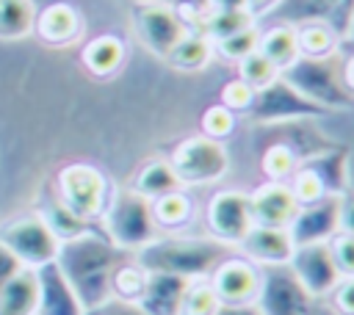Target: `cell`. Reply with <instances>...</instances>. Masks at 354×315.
Segmentation results:
<instances>
[{
	"label": "cell",
	"instance_id": "52a82bcc",
	"mask_svg": "<svg viewBox=\"0 0 354 315\" xmlns=\"http://www.w3.org/2000/svg\"><path fill=\"white\" fill-rule=\"evenodd\" d=\"M326 116H332V113H326L324 108H318L315 102L301 97L279 75L274 83H268L266 88H260L254 94V102L243 119L254 127H277V124H288V122H321Z\"/></svg>",
	"mask_w": 354,
	"mask_h": 315
},
{
	"label": "cell",
	"instance_id": "7c38bea8",
	"mask_svg": "<svg viewBox=\"0 0 354 315\" xmlns=\"http://www.w3.org/2000/svg\"><path fill=\"white\" fill-rule=\"evenodd\" d=\"M288 268L296 276V282L307 290L310 298H329V293L340 282V271H337V262L332 257L329 243L296 246Z\"/></svg>",
	"mask_w": 354,
	"mask_h": 315
},
{
	"label": "cell",
	"instance_id": "3957f363",
	"mask_svg": "<svg viewBox=\"0 0 354 315\" xmlns=\"http://www.w3.org/2000/svg\"><path fill=\"white\" fill-rule=\"evenodd\" d=\"M100 232L124 254H136L160 235L152 218V202L130 185L111 191L108 207L100 218Z\"/></svg>",
	"mask_w": 354,
	"mask_h": 315
},
{
	"label": "cell",
	"instance_id": "277c9868",
	"mask_svg": "<svg viewBox=\"0 0 354 315\" xmlns=\"http://www.w3.org/2000/svg\"><path fill=\"white\" fill-rule=\"evenodd\" d=\"M169 163L183 188H205L221 182L230 174L232 155L224 141H213L202 133H194L171 146Z\"/></svg>",
	"mask_w": 354,
	"mask_h": 315
},
{
	"label": "cell",
	"instance_id": "8d00e7d4",
	"mask_svg": "<svg viewBox=\"0 0 354 315\" xmlns=\"http://www.w3.org/2000/svg\"><path fill=\"white\" fill-rule=\"evenodd\" d=\"M41 216L47 218V224H50V229L58 235V240H66V238H75V235H80V232H86V229H91L94 224H86L83 218H77L69 207H64L55 196H53V202L47 204V210H41Z\"/></svg>",
	"mask_w": 354,
	"mask_h": 315
},
{
	"label": "cell",
	"instance_id": "5bb4252c",
	"mask_svg": "<svg viewBox=\"0 0 354 315\" xmlns=\"http://www.w3.org/2000/svg\"><path fill=\"white\" fill-rule=\"evenodd\" d=\"M274 14H279V22L290 25L326 22L343 41H348L354 33V0H282Z\"/></svg>",
	"mask_w": 354,
	"mask_h": 315
},
{
	"label": "cell",
	"instance_id": "7402d4cb",
	"mask_svg": "<svg viewBox=\"0 0 354 315\" xmlns=\"http://www.w3.org/2000/svg\"><path fill=\"white\" fill-rule=\"evenodd\" d=\"M127 58V44L116 33H100L88 39L80 50V61L88 75L94 77H113Z\"/></svg>",
	"mask_w": 354,
	"mask_h": 315
},
{
	"label": "cell",
	"instance_id": "836d02e7",
	"mask_svg": "<svg viewBox=\"0 0 354 315\" xmlns=\"http://www.w3.org/2000/svg\"><path fill=\"white\" fill-rule=\"evenodd\" d=\"M238 122H241L238 113H232V111H230L227 105H221V102H213V105H207V108L202 111V116H199V133L207 135V138H213V141H224V144H227V141L235 135Z\"/></svg>",
	"mask_w": 354,
	"mask_h": 315
},
{
	"label": "cell",
	"instance_id": "7a4b0ae2",
	"mask_svg": "<svg viewBox=\"0 0 354 315\" xmlns=\"http://www.w3.org/2000/svg\"><path fill=\"white\" fill-rule=\"evenodd\" d=\"M232 249L221 246L210 235H194V232H171L158 235L152 243L138 249L133 257L144 271L158 274H174L185 279H205Z\"/></svg>",
	"mask_w": 354,
	"mask_h": 315
},
{
	"label": "cell",
	"instance_id": "c3c4849f",
	"mask_svg": "<svg viewBox=\"0 0 354 315\" xmlns=\"http://www.w3.org/2000/svg\"><path fill=\"white\" fill-rule=\"evenodd\" d=\"M216 315H263L257 304H241V307H221Z\"/></svg>",
	"mask_w": 354,
	"mask_h": 315
},
{
	"label": "cell",
	"instance_id": "6da1fadb",
	"mask_svg": "<svg viewBox=\"0 0 354 315\" xmlns=\"http://www.w3.org/2000/svg\"><path fill=\"white\" fill-rule=\"evenodd\" d=\"M124 257H130V254L116 249L100 229L91 227L75 238L61 240L55 265L61 268V274L66 276L72 290L77 293L80 304L86 309H91V307L102 304L105 298H111L113 271Z\"/></svg>",
	"mask_w": 354,
	"mask_h": 315
},
{
	"label": "cell",
	"instance_id": "b9f144b4",
	"mask_svg": "<svg viewBox=\"0 0 354 315\" xmlns=\"http://www.w3.org/2000/svg\"><path fill=\"white\" fill-rule=\"evenodd\" d=\"M86 315H147V309L138 304V301H127V298H105L102 304L86 309Z\"/></svg>",
	"mask_w": 354,
	"mask_h": 315
},
{
	"label": "cell",
	"instance_id": "f546056e",
	"mask_svg": "<svg viewBox=\"0 0 354 315\" xmlns=\"http://www.w3.org/2000/svg\"><path fill=\"white\" fill-rule=\"evenodd\" d=\"M249 25H257V17L249 8H210L196 30H202L210 41H221Z\"/></svg>",
	"mask_w": 354,
	"mask_h": 315
},
{
	"label": "cell",
	"instance_id": "d590c367",
	"mask_svg": "<svg viewBox=\"0 0 354 315\" xmlns=\"http://www.w3.org/2000/svg\"><path fill=\"white\" fill-rule=\"evenodd\" d=\"M282 72L257 50V52H252V55H246L241 64H238V77L246 83V86H252L254 91H260V88H266L268 83H274L277 77H279Z\"/></svg>",
	"mask_w": 354,
	"mask_h": 315
},
{
	"label": "cell",
	"instance_id": "bcb514c9",
	"mask_svg": "<svg viewBox=\"0 0 354 315\" xmlns=\"http://www.w3.org/2000/svg\"><path fill=\"white\" fill-rule=\"evenodd\" d=\"M340 80L354 97V52H340Z\"/></svg>",
	"mask_w": 354,
	"mask_h": 315
},
{
	"label": "cell",
	"instance_id": "2e32d148",
	"mask_svg": "<svg viewBox=\"0 0 354 315\" xmlns=\"http://www.w3.org/2000/svg\"><path fill=\"white\" fill-rule=\"evenodd\" d=\"M293 249H296V243H293L288 227H260V224H254L235 251L243 254L246 260H252L260 268H282V265L290 262Z\"/></svg>",
	"mask_w": 354,
	"mask_h": 315
},
{
	"label": "cell",
	"instance_id": "60d3db41",
	"mask_svg": "<svg viewBox=\"0 0 354 315\" xmlns=\"http://www.w3.org/2000/svg\"><path fill=\"white\" fill-rule=\"evenodd\" d=\"M160 3H166L169 8H174V11H177V17H180L188 28H199L202 17L213 8V6H210V0H160Z\"/></svg>",
	"mask_w": 354,
	"mask_h": 315
},
{
	"label": "cell",
	"instance_id": "44dd1931",
	"mask_svg": "<svg viewBox=\"0 0 354 315\" xmlns=\"http://www.w3.org/2000/svg\"><path fill=\"white\" fill-rule=\"evenodd\" d=\"M152 218L160 235L171 232H188L196 221V199L188 188L169 191L158 199H152Z\"/></svg>",
	"mask_w": 354,
	"mask_h": 315
},
{
	"label": "cell",
	"instance_id": "d6986e66",
	"mask_svg": "<svg viewBox=\"0 0 354 315\" xmlns=\"http://www.w3.org/2000/svg\"><path fill=\"white\" fill-rule=\"evenodd\" d=\"M39 276V307L36 315H86V307L80 304L77 293L61 274L55 262L41 265L36 271Z\"/></svg>",
	"mask_w": 354,
	"mask_h": 315
},
{
	"label": "cell",
	"instance_id": "cb8c5ba5",
	"mask_svg": "<svg viewBox=\"0 0 354 315\" xmlns=\"http://www.w3.org/2000/svg\"><path fill=\"white\" fill-rule=\"evenodd\" d=\"M39 276L33 268H22L11 282L0 287V315H36Z\"/></svg>",
	"mask_w": 354,
	"mask_h": 315
},
{
	"label": "cell",
	"instance_id": "ffe728a7",
	"mask_svg": "<svg viewBox=\"0 0 354 315\" xmlns=\"http://www.w3.org/2000/svg\"><path fill=\"white\" fill-rule=\"evenodd\" d=\"M188 282L191 279H185V276L149 271L138 304L147 309V315H180Z\"/></svg>",
	"mask_w": 354,
	"mask_h": 315
},
{
	"label": "cell",
	"instance_id": "4316f807",
	"mask_svg": "<svg viewBox=\"0 0 354 315\" xmlns=\"http://www.w3.org/2000/svg\"><path fill=\"white\" fill-rule=\"evenodd\" d=\"M130 188L138 191L141 196H147V199L152 202V199H158V196H163V193H169V191H177V188H183V185H180V180H177V174H174L169 158H152V160H147V163L133 174Z\"/></svg>",
	"mask_w": 354,
	"mask_h": 315
},
{
	"label": "cell",
	"instance_id": "9a60e30c",
	"mask_svg": "<svg viewBox=\"0 0 354 315\" xmlns=\"http://www.w3.org/2000/svg\"><path fill=\"white\" fill-rule=\"evenodd\" d=\"M288 232L296 246L329 243L340 232V196H324L313 204H301Z\"/></svg>",
	"mask_w": 354,
	"mask_h": 315
},
{
	"label": "cell",
	"instance_id": "83f0119b",
	"mask_svg": "<svg viewBox=\"0 0 354 315\" xmlns=\"http://www.w3.org/2000/svg\"><path fill=\"white\" fill-rule=\"evenodd\" d=\"M296 39H299L301 58H329V55H337L343 50V39L326 22H301V25H296Z\"/></svg>",
	"mask_w": 354,
	"mask_h": 315
},
{
	"label": "cell",
	"instance_id": "f35d334b",
	"mask_svg": "<svg viewBox=\"0 0 354 315\" xmlns=\"http://www.w3.org/2000/svg\"><path fill=\"white\" fill-rule=\"evenodd\" d=\"M254 88L252 86H246L238 75L232 77V80H227L224 86H221V97H218V102L221 105H227L232 113H238L241 119L246 116V111L252 108V102H254Z\"/></svg>",
	"mask_w": 354,
	"mask_h": 315
},
{
	"label": "cell",
	"instance_id": "f907efd6",
	"mask_svg": "<svg viewBox=\"0 0 354 315\" xmlns=\"http://www.w3.org/2000/svg\"><path fill=\"white\" fill-rule=\"evenodd\" d=\"M130 3H133V6H136V3H144V0H130Z\"/></svg>",
	"mask_w": 354,
	"mask_h": 315
},
{
	"label": "cell",
	"instance_id": "1f68e13d",
	"mask_svg": "<svg viewBox=\"0 0 354 315\" xmlns=\"http://www.w3.org/2000/svg\"><path fill=\"white\" fill-rule=\"evenodd\" d=\"M260 30H263L260 25H249V28H243V30H238V33H232V36L221 39V41H213L216 58H221V61H227V64H235V66H238L246 55L257 52Z\"/></svg>",
	"mask_w": 354,
	"mask_h": 315
},
{
	"label": "cell",
	"instance_id": "816d5d0a",
	"mask_svg": "<svg viewBox=\"0 0 354 315\" xmlns=\"http://www.w3.org/2000/svg\"><path fill=\"white\" fill-rule=\"evenodd\" d=\"M351 39H354V33H351ZM351 39H348V41H351Z\"/></svg>",
	"mask_w": 354,
	"mask_h": 315
},
{
	"label": "cell",
	"instance_id": "30bf717a",
	"mask_svg": "<svg viewBox=\"0 0 354 315\" xmlns=\"http://www.w3.org/2000/svg\"><path fill=\"white\" fill-rule=\"evenodd\" d=\"M133 28L138 41L158 58L166 61V55L177 47V41L191 30L174 8H169L160 0H144L133 6Z\"/></svg>",
	"mask_w": 354,
	"mask_h": 315
},
{
	"label": "cell",
	"instance_id": "603a6c76",
	"mask_svg": "<svg viewBox=\"0 0 354 315\" xmlns=\"http://www.w3.org/2000/svg\"><path fill=\"white\" fill-rule=\"evenodd\" d=\"M304 166H310L326 185L329 196H343L346 191H351V160H348V149L335 144L307 160H301Z\"/></svg>",
	"mask_w": 354,
	"mask_h": 315
},
{
	"label": "cell",
	"instance_id": "ab89813d",
	"mask_svg": "<svg viewBox=\"0 0 354 315\" xmlns=\"http://www.w3.org/2000/svg\"><path fill=\"white\" fill-rule=\"evenodd\" d=\"M329 249H332V257L337 262L340 276H354V235L337 232L329 240Z\"/></svg>",
	"mask_w": 354,
	"mask_h": 315
},
{
	"label": "cell",
	"instance_id": "d4e9b609",
	"mask_svg": "<svg viewBox=\"0 0 354 315\" xmlns=\"http://www.w3.org/2000/svg\"><path fill=\"white\" fill-rule=\"evenodd\" d=\"M257 50L279 69L285 72L290 64H296L301 58L299 52V39H296V25L290 22H274L266 30H260V44Z\"/></svg>",
	"mask_w": 354,
	"mask_h": 315
},
{
	"label": "cell",
	"instance_id": "7bdbcfd3",
	"mask_svg": "<svg viewBox=\"0 0 354 315\" xmlns=\"http://www.w3.org/2000/svg\"><path fill=\"white\" fill-rule=\"evenodd\" d=\"M329 301L337 315H354V276H340V282L329 293Z\"/></svg>",
	"mask_w": 354,
	"mask_h": 315
},
{
	"label": "cell",
	"instance_id": "681fc988",
	"mask_svg": "<svg viewBox=\"0 0 354 315\" xmlns=\"http://www.w3.org/2000/svg\"><path fill=\"white\" fill-rule=\"evenodd\" d=\"M213 8H246V0H210Z\"/></svg>",
	"mask_w": 354,
	"mask_h": 315
},
{
	"label": "cell",
	"instance_id": "9c48e42d",
	"mask_svg": "<svg viewBox=\"0 0 354 315\" xmlns=\"http://www.w3.org/2000/svg\"><path fill=\"white\" fill-rule=\"evenodd\" d=\"M0 240L11 249V254L25 268H33V271L55 262L58 249H61L58 235L50 229V224L41 213H28V216H19V218L8 221L6 227H0Z\"/></svg>",
	"mask_w": 354,
	"mask_h": 315
},
{
	"label": "cell",
	"instance_id": "f6af8a7d",
	"mask_svg": "<svg viewBox=\"0 0 354 315\" xmlns=\"http://www.w3.org/2000/svg\"><path fill=\"white\" fill-rule=\"evenodd\" d=\"M340 232L354 235V188L340 196Z\"/></svg>",
	"mask_w": 354,
	"mask_h": 315
},
{
	"label": "cell",
	"instance_id": "8992f818",
	"mask_svg": "<svg viewBox=\"0 0 354 315\" xmlns=\"http://www.w3.org/2000/svg\"><path fill=\"white\" fill-rule=\"evenodd\" d=\"M113 185L108 174L94 163H83V160L66 163L55 174V199L86 224H94L102 218Z\"/></svg>",
	"mask_w": 354,
	"mask_h": 315
},
{
	"label": "cell",
	"instance_id": "d6a6232c",
	"mask_svg": "<svg viewBox=\"0 0 354 315\" xmlns=\"http://www.w3.org/2000/svg\"><path fill=\"white\" fill-rule=\"evenodd\" d=\"M147 274H149V271H144V268L136 262L133 254L124 257V260L116 265V271H113L111 296L127 298V301H138V298H141V290H144V285H147Z\"/></svg>",
	"mask_w": 354,
	"mask_h": 315
},
{
	"label": "cell",
	"instance_id": "5b68a950",
	"mask_svg": "<svg viewBox=\"0 0 354 315\" xmlns=\"http://www.w3.org/2000/svg\"><path fill=\"white\" fill-rule=\"evenodd\" d=\"M282 77L326 113H346L354 108V97L340 80V52L329 58H299L282 72Z\"/></svg>",
	"mask_w": 354,
	"mask_h": 315
},
{
	"label": "cell",
	"instance_id": "e575fe53",
	"mask_svg": "<svg viewBox=\"0 0 354 315\" xmlns=\"http://www.w3.org/2000/svg\"><path fill=\"white\" fill-rule=\"evenodd\" d=\"M221 309V301L216 296V290L210 287L207 276L205 279H191L183 296V307L180 315H216Z\"/></svg>",
	"mask_w": 354,
	"mask_h": 315
},
{
	"label": "cell",
	"instance_id": "484cf974",
	"mask_svg": "<svg viewBox=\"0 0 354 315\" xmlns=\"http://www.w3.org/2000/svg\"><path fill=\"white\" fill-rule=\"evenodd\" d=\"M213 58H216L213 41H210L202 30L191 28V30L177 41V47L166 55V64H169L171 69H177V72H205V69L213 64Z\"/></svg>",
	"mask_w": 354,
	"mask_h": 315
},
{
	"label": "cell",
	"instance_id": "7dc6e473",
	"mask_svg": "<svg viewBox=\"0 0 354 315\" xmlns=\"http://www.w3.org/2000/svg\"><path fill=\"white\" fill-rule=\"evenodd\" d=\"M282 6V0H246V8L260 19V17H268V14H274L277 8Z\"/></svg>",
	"mask_w": 354,
	"mask_h": 315
},
{
	"label": "cell",
	"instance_id": "ba28073f",
	"mask_svg": "<svg viewBox=\"0 0 354 315\" xmlns=\"http://www.w3.org/2000/svg\"><path fill=\"white\" fill-rule=\"evenodd\" d=\"M202 224H205V235H210L213 240L235 251L241 240L249 235V229L254 227L249 191H241V188L213 191L202 207Z\"/></svg>",
	"mask_w": 354,
	"mask_h": 315
},
{
	"label": "cell",
	"instance_id": "4fadbf2b",
	"mask_svg": "<svg viewBox=\"0 0 354 315\" xmlns=\"http://www.w3.org/2000/svg\"><path fill=\"white\" fill-rule=\"evenodd\" d=\"M315 298L296 282L288 265L282 268H263V282L257 293V307L263 315H310Z\"/></svg>",
	"mask_w": 354,
	"mask_h": 315
},
{
	"label": "cell",
	"instance_id": "ee69618b",
	"mask_svg": "<svg viewBox=\"0 0 354 315\" xmlns=\"http://www.w3.org/2000/svg\"><path fill=\"white\" fill-rule=\"evenodd\" d=\"M22 268H25V265H22V262H19V260L11 254V249H8V246L0 240V287H3L6 282H11V279H14V276H17Z\"/></svg>",
	"mask_w": 354,
	"mask_h": 315
},
{
	"label": "cell",
	"instance_id": "ac0fdd59",
	"mask_svg": "<svg viewBox=\"0 0 354 315\" xmlns=\"http://www.w3.org/2000/svg\"><path fill=\"white\" fill-rule=\"evenodd\" d=\"M83 28H86V19H83L80 8L58 0V3L39 8L33 36L50 47H69V44L80 41Z\"/></svg>",
	"mask_w": 354,
	"mask_h": 315
},
{
	"label": "cell",
	"instance_id": "f1b7e54d",
	"mask_svg": "<svg viewBox=\"0 0 354 315\" xmlns=\"http://www.w3.org/2000/svg\"><path fill=\"white\" fill-rule=\"evenodd\" d=\"M36 14L39 8L33 0H0V41H19L33 36Z\"/></svg>",
	"mask_w": 354,
	"mask_h": 315
},
{
	"label": "cell",
	"instance_id": "4dcf8cb0",
	"mask_svg": "<svg viewBox=\"0 0 354 315\" xmlns=\"http://www.w3.org/2000/svg\"><path fill=\"white\" fill-rule=\"evenodd\" d=\"M296 169H299V158H296V152H293L288 144H282V141L268 144V146L263 149V155H260V171H263L266 180L288 182Z\"/></svg>",
	"mask_w": 354,
	"mask_h": 315
},
{
	"label": "cell",
	"instance_id": "e0dca14e",
	"mask_svg": "<svg viewBox=\"0 0 354 315\" xmlns=\"http://www.w3.org/2000/svg\"><path fill=\"white\" fill-rule=\"evenodd\" d=\"M249 202H252V216L254 224L260 227H290V221L299 213V202L290 191L288 182H274V180H263L257 188L249 191Z\"/></svg>",
	"mask_w": 354,
	"mask_h": 315
},
{
	"label": "cell",
	"instance_id": "8fae6325",
	"mask_svg": "<svg viewBox=\"0 0 354 315\" xmlns=\"http://www.w3.org/2000/svg\"><path fill=\"white\" fill-rule=\"evenodd\" d=\"M210 287L216 290L221 307H241V304H254L263 282V268L246 260L238 251H230L210 274H207Z\"/></svg>",
	"mask_w": 354,
	"mask_h": 315
},
{
	"label": "cell",
	"instance_id": "74e56055",
	"mask_svg": "<svg viewBox=\"0 0 354 315\" xmlns=\"http://www.w3.org/2000/svg\"><path fill=\"white\" fill-rule=\"evenodd\" d=\"M288 185H290V191H293V196H296L299 204H313V202L329 196L324 180H321L310 166H304V163H299V169H296V171L290 174V180H288Z\"/></svg>",
	"mask_w": 354,
	"mask_h": 315
}]
</instances>
